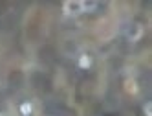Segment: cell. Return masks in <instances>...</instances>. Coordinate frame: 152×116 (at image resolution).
<instances>
[{
  "label": "cell",
  "instance_id": "2",
  "mask_svg": "<svg viewBox=\"0 0 152 116\" xmlns=\"http://www.w3.org/2000/svg\"><path fill=\"white\" fill-rule=\"evenodd\" d=\"M90 66H92V57H90V55H86V54L81 55V57H79V68L88 70Z\"/></svg>",
  "mask_w": 152,
  "mask_h": 116
},
{
  "label": "cell",
  "instance_id": "3",
  "mask_svg": "<svg viewBox=\"0 0 152 116\" xmlns=\"http://www.w3.org/2000/svg\"><path fill=\"white\" fill-rule=\"evenodd\" d=\"M31 112H33V105H31L29 101H26V103L20 105V114H22V116H29Z\"/></svg>",
  "mask_w": 152,
  "mask_h": 116
},
{
  "label": "cell",
  "instance_id": "1",
  "mask_svg": "<svg viewBox=\"0 0 152 116\" xmlns=\"http://www.w3.org/2000/svg\"><path fill=\"white\" fill-rule=\"evenodd\" d=\"M81 11H84V2H73V0L64 2V13L66 15H77Z\"/></svg>",
  "mask_w": 152,
  "mask_h": 116
},
{
  "label": "cell",
  "instance_id": "4",
  "mask_svg": "<svg viewBox=\"0 0 152 116\" xmlns=\"http://www.w3.org/2000/svg\"><path fill=\"white\" fill-rule=\"evenodd\" d=\"M141 33H143V30H141V26L137 24V26L134 28V31H132V33L128 35V39H130V41H137V39L141 37Z\"/></svg>",
  "mask_w": 152,
  "mask_h": 116
},
{
  "label": "cell",
  "instance_id": "6",
  "mask_svg": "<svg viewBox=\"0 0 152 116\" xmlns=\"http://www.w3.org/2000/svg\"><path fill=\"white\" fill-rule=\"evenodd\" d=\"M0 116H4V114H0Z\"/></svg>",
  "mask_w": 152,
  "mask_h": 116
},
{
  "label": "cell",
  "instance_id": "5",
  "mask_svg": "<svg viewBox=\"0 0 152 116\" xmlns=\"http://www.w3.org/2000/svg\"><path fill=\"white\" fill-rule=\"evenodd\" d=\"M143 111H145V116H152V103H150V101H148V103H145Z\"/></svg>",
  "mask_w": 152,
  "mask_h": 116
}]
</instances>
